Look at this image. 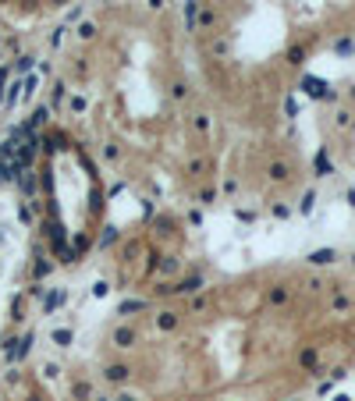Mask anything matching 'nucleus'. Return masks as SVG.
Returning a JSON list of instances; mask_svg holds the SVG:
<instances>
[]
</instances>
